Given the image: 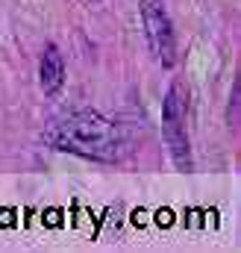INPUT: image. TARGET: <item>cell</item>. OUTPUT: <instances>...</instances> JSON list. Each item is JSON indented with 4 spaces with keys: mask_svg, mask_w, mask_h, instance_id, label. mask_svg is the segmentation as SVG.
I'll use <instances>...</instances> for the list:
<instances>
[{
    "mask_svg": "<svg viewBox=\"0 0 241 253\" xmlns=\"http://www.w3.org/2000/svg\"><path fill=\"white\" fill-rule=\"evenodd\" d=\"M91 3H100V0H91Z\"/></svg>",
    "mask_w": 241,
    "mask_h": 253,
    "instance_id": "cell-6",
    "label": "cell"
},
{
    "mask_svg": "<svg viewBox=\"0 0 241 253\" xmlns=\"http://www.w3.org/2000/svg\"><path fill=\"white\" fill-rule=\"evenodd\" d=\"M188 88L174 80L162 103V138L180 171H191V141H188Z\"/></svg>",
    "mask_w": 241,
    "mask_h": 253,
    "instance_id": "cell-2",
    "label": "cell"
},
{
    "mask_svg": "<svg viewBox=\"0 0 241 253\" xmlns=\"http://www.w3.org/2000/svg\"><path fill=\"white\" fill-rule=\"evenodd\" d=\"M39 83H41V91L47 97L59 94L62 83H65V59H62L59 47L56 44H47L44 53H41V62H39Z\"/></svg>",
    "mask_w": 241,
    "mask_h": 253,
    "instance_id": "cell-4",
    "label": "cell"
},
{
    "mask_svg": "<svg viewBox=\"0 0 241 253\" xmlns=\"http://www.w3.org/2000/svg\"><path fill=\"white\" fill-rule=\"evenodd\" d=\"M44 141L56 150L91 159V162H120L129 150L123 126L94 109L62 112L44 126Z\"/></svg>",
    "mask_w": 241,
    "mask_h": 253,
    "instance_id": "cell-1",
    "label": "cell"
},
{
    "mask_svg": "<svg viewBox=\"0 0 241 253\" xmlns=\"http://www.w3.org/2000/svg\"><path fill=\"white\" fill-rule=\"evenodd\" d=\"M141 24H144L147 44L156 53L159 65L174 68L177 65V36H174V24L165 12V3L162 0H141Z\"/></svg>",
    "mask_w": 241,
    "mask_h": 253,
    "instance_id": "cell-3",
    "label": "cell"
},
{
    "mask_svg": "<svg viewBox=\"0 0 241 253\" xmlns=\"http://www.w3.org/2000/svg\"><path fill=\"white\" fill-rule=\"evenodd\" d=\"M239 97H241V85L236 83V85H233V94H230V115H227L233 129H236V124H239V118H236V112H239Z\"/></svg>",
    "mask_w": 241,
    "mask_h": 253,
    "instance_id": "cell-5",
    "label": "cell"
}]
</instances>
